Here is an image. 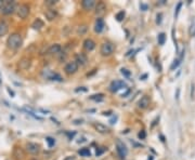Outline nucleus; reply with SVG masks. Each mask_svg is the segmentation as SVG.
I'll list each match as a JSON object with an SVG mask.
<instances>
[{"label": "nucleus", "instance_id": "obj_3", "mask_svg": "<svg viewBox=\"0 0 195 160\" xmlns=\"http://www.w3.org/2000/svg\"><path fill=\"white\" fill-rule=\"evenodd\" d=\"M16 3L14 1H10V0H7L3 1L1 9H0V12L3 15H11L16 11Z\"/></svg>", "mask_w": 195, "mask_h": 160}, {"label": "nucleus", "instance_id": "obj_4", "mask_svg": "<svg viewBox=\"0 0 195 160\" xmlns=\"http://www.w3.org/2000/svg\"><path fill=\"white\" fill-rule=\"evenodd\" d=\"M115 51V45H113L109 41H105L101 45V49H100V53L102 56H109L114 53Z\"/></svg>", "mask_w": 195, "mask_h": 160}, {"label": "nucleus", "instance_id": "obj_26", "mask_svg": "<svg viewBox=\"0 0 195 160\" xmlns=\"http://www.w3.org/2000/svg\"><path fill=\"white\" fill-rule=\"evenodd\" d=\"M103 94L102 93H100V94H95V95H92V96H90V100H92V101H97V102H101V101L103 100Z\"/></svg>", "mask_w": 195, "mask_h": 160}, {"label": "nucleus", "instance_id": "obj_11", "mask_svg": "<svg viewBox=\"0 0 195 160\" xmlns=\"http://www.w3.org/2000/svg\"><path fill=\"white\" fill-rule=\"evenodd\" d=\"M92 126H93V128L95 129V131H98L99 133H102V134H106V133L111 132L109 127L104 126V124L100 123V122H93Z\"/></svg>", "mask_w": 195, "mask_h": 160}, {"label": "nucleus", "instance_id": "obj_32", "mask_svg": "<svg viewBox=\"0 0 195 160\" xmlns=\"http://www.w3.org/2000/svg\"><path fill=\"white\" fill-rule=\"evenodd\" d=\"M105 152H106V148H105V147H99L97 149L95 155H97V157H99V156H101V155H102L103 153H105Z\"/></svg>", "mask_w": 195, "mask_h": 160}, {"label": "nucleus", "instance_id": "obj_27", "mask_svg": "<svg viewBox=\"0 0 195 160\" xmlns=\"http://www.w3.org/2000/svg\"><path fill=\"white\" fill-rule=\"evenodd\" d=\"M120 73H122V75L126 78H130V76H131V71L127 68H122L120 69Z\"/></svg>", "mask_w": 195, "mask_h": 160}, {"label": "nucleus", "instance_id": "obj_40", "mask_svg": "<svg viewBox=\"0 0 195 160\" xmlns=\"http://www.w3.org/2000/svg\"><path fill=\"white\" fill-rule=\"evenodd\" d=\"M74 123L75 124H79V123H82V120L80 119V120H75V121H74Z\"/></svg>", "mask_w": 195, "mask_h": 160}, {"label": "nucleus", "instance_id": "obj_44", "mask_svg": "<svg viewBox=\"0 0 195 160\" xmlns=\"http://www.w3.org/2000/svg\"><path fill=\"white\" fill-rule=\"evenodd\" d=\"M2 4H3V1H2V0H0V9H1Z\"/></svg>", "mask_w": 195, "mask_h": 160}, {"label": "nucleus", "instance_id": "obj_17", "mask_svg": "<svg viewBox=\"0 0 195 160\" xmlns=\"http://www.w3.org/2000/svg\"><path fill=\"white\" fill-rule=\"evenodd\" d=\"M56 15H58L56 10H54V9H52V8H49L48 10L45 11V16L48 21H53V19L56 17Z\"/></svg>", "mask_w": 195, "mask_h": 160}, {"label": "nucleus", "instance_id": "obj_8", "mask_svg": "<svg viewBox=\"0 0 195 160\" xmlns=\"http://www.w3.org/2000/svg\"><path fill=\"white\" fill-rule=\"evenodd\" d=\"M16 13L20 19H26V17L28 16V14H29V6H27V4L25 3L19 6L16 9Z\"/></svg>", "mask_w": 195, "mask_h": 160}, {"label": "nucleus", "instance_id": "obj_9", "mask_svg": "<svg viewBox=\"0 0 195 160\" xmlns=\"http://www.w3.org/2000/svg\"><path fill=\"white\" fill-rule=\"evenodd\" d=\"M124 87H127L126 82H124L122 80H114L109 84V90L112 92H117L120 89H124Z\"/></svg>", "mask_w": 195, "mask_h": 160}, {"label": "nucleus", "instance_id": "obj_42", "mask_svg": "<svg viewBox=\"0 0 195 160\" xmlns=\"http://www.w3.org/2000/svg\"><path fill=\"white\" fill-rule=\"evenodd\" d=\"M8 92H9V93L11 94V96H12V97H13V96H14V92H13V91H11L10 89H8Z\"/></svg>", "mask_w": 195, "mask_h": 160}, {"label": "nucleus", "instance_id": "obj_25", "mask_svg": "<svg viewBox=\"0 0 195 160\" xmlns=\"http://www.w3.org/2000/svg\"><path fill=\"white\" fill-rule=\"evenodd\" d=\"M46 142L48 143V146H49L50 148L53 147L54 144H55V140H54L53 137H51V136H47V137H46Z\"/></svg>", "mask_w": 195, "mask_h": 160}, {"label": "nucleus", "instance_id": "obj_12", "mask_svg": "<svg viewBox=\"0 0 195 160\" xmlns=\"http://www.w3.org/2000/svg\"><path fill=\"white\" fill-rule=\"evenodd\" d=\"M61 50H62V47H61V45H59V43H55V45H50V47L48 48L47 53H46V54H48V55L60 54L61 53Z\"/></svg>", "mask_w": 195, "mask_h": 160}, {"label": "nucleus", "instance_id": "obj_16", "mask_svg": "<svg viewBox=\"0 0 195 160\" xmlns=\"http://www.w3.org/2000/svg\"><path fill=\"white\" fill-rule=\"evenodd\" d=\"M95 0H82V6L85 9L86 11H90L92 10L95 6Z\"/></svg>", "mask_w": 195, "mask_h": 160}, {"label": "nucleus", "instance_id": "obj_45", "mask_svg": "<svg viewBox=\"0 0 195 160\" xmlns=\"http://www.w3.org/2000/svg\"><path fill=\"white\" fill-rule=\"evenodd\" d=\"M151 157V158H148V160H153V157L152 156H150Z\"/></svg>", "mask_w": 195, "mask_h": 160}, {"label": "nucleus", "instance_id": "obj_13", "mask_svg": "<svg viewBox=\"0 0 195 160\" xmlns=\"http://www.w3.org/2000/svg\"><path fill=\"white\" fill-rule=\"evenodd\" d=\"M150 103H151V98L148 97V95H144L142 96L139 102H138V107L141 109H146L150 106Z\"/></svg>", "mask_w": 195, "mask_h": 160}, {"label": "nucleus", "instance_id": "obj_10", "mask_svg": "<svg viewBox=\"0 0 195 160\" xmlns=\"http://www.w3.org/2000/svg\"><path fill=\"white\" fill-rule=\"evenodd\" d=\"M75 62L77 63L80 66H86L88 64V56L86 55L82 52H79V53L75 54Z\"/></svg>", "mask_w": 195, "mask_h": 160}, {"label": "nucleus", "instance_id": "obj_33", "mask_svg": "<svg viewBox=\"0 0 195 160\" xmlns=\"http://www.w3.org/2000/svg\"><path fill=\"white\" fill-rule=\"evenodd\" d=\"M45 3H46V6H54V4L58 3V1H56V0H47V1H45Z\"/></svg>", "mask_w": 195, "mask_h": 160}, {"label": "nucleus", "instance_id": "obj_28", "mask_svg": "<svg viewBox=\"0 0 195 160\" xmlns=\"http://www.w3.org/2000/svg\"><path fill=\"white\" fill-rule=\"evenodd\" d=\"M181 61H182V60H180V58H176V60L174 61V63L171 64V66H170V69H171V71H174L175 68H177V67H178L179 65H180Z\"/></svg>", "mask_w": 195, "mask_h": 160}, {"label": "nucleus", "instance_id": "obj_41", "mask_svg": "<svg viewBox=\"0 0 195 160\" xmlns=\"http://www.w3.org/2000/svg\"><path fill=\"white\" fill-rule=\"evenodd\" d=\"M112 114V111H104V113H103V115L104 116H109Z\"/></svg>", "mask_w": 195, "mask_h": 160}, {"label": "nucleus", "instance_id": "obj_20", "mask_svg": "<svg viewBox=\"0 0 195 160\" xmlns=\"http://www.w3.org/2000/svg\"><path fill=\"white\" fill-rule=\"evenodd\" d=\"M30 64H32V62H30L29 58H22V60L20 61L19 66H20V68H22V69H27L28 67L30 66Z\"/></svg>", "mask_w": 195, "mask_h": 160}, {"label": "nucleus", "instance_id": "obj_19", "mask_svg": "<svg viewBox=\"0 0 195 160\" xmlns=\"http://www.w3.org/2000/svg\"><path fill=\"white\" fill-rule=\"evenodd\" d=\"M9 32V24L6 21H0V37L7 35Z\"/></svg>", "mask_w": 195, "mask_h": 160}, {"label": "nucleus", "instance_id": "obj_15", "mask_svg": "<svg viewBox=\"0 0 195 160\" xmlns=\"http://www.w3.org/2000/svg\"><path fill=\"white\" fill-rule=\"evenodd\" d=\"M104 27H105V24H104V21H103L102 17L97 19L95 24V32H97V34H100V32H102L103 30H104Z\"/></svg>", "mask_w": 195, "mask_h": 160}, {"label": "nucleus", "instance_id": "obj_31", "mask_svg": "<svg viewBox=\"0 0 195 160\" xmlns=\"http://www.w3.org/2000/svg\"><path fill=\"white\" fill-rule=\"evenodd\" d=\"M181 6H182V2H178V4H177V6H176V11H175V17L178 16L179 12H180Z\"/></svg>", "mask_w": 195, "mask_h": 160}, {"label": "nucleus", "instance_id": "obj_24", "mask_svg": "<svg viewBox=\"0 0 195 160\" xmlns=\"http://www.w3.org/2000/svg\"><path fill=\"white\" fill-rule=\"evenodd\" d=\"M78 154H79L82 157H90V156H91L90 149H89V148H87V147L82 148V149H80L79 152H78Z\"/></svg>", "mask_w": 195, "mask_h": 160}, {"label": "nucleus", "instance_id": "obj_5", "mask_svg": "<svg viewBox=\"0 0 195 160\" xmlns=\"http://www.w3.org/2000/svg\"><path fill=\"white\" fill-rule=\"evenodd\" d=\"M78 68H79V65H78L75 61H72V62H69L66 65H65L64 71L66 75L71 76V75H74V74L77 73Z\"/></svg>", "mask_w": 195, "mask_h": 160}, {"label": "nucleus", "instance_id": "obj_37", "mask_svg": "<svg viewBox=\"0 0 195 160\" xmlns=\"http://www.w3.org/2000/svg\"><path fill=\"white\" fill-rule=\"evenodd\" d=\"M162 16H163V14H162V13L157 14V19H156V23H157V24H161V22H162Z\"/></svg>", "mask_w": 195, "mask_h": 160}, {"label": "nucleus", "instance_id": "obj_38", "mask_svg": "<svg viewBox=\"0 0 195 160\" xmlns=\"http://www.w3.org/2000/svg\"><path fill=\"white\" fill-rule=\"evenodd\" d=\"M76 133L75 132H73V133H69V132H66V135H69V140H72L74 137V135H75Z\"/></svg>", "mask_w": 195, "mask_h": 160}, {"label": "nucleus", "instance_id": "obj_21", "mask_svg": "<svg viewBox=\"0 0 195 160\" xmlns=\"http://www.w3.org/2000/svg\"><path fill=\"white\" fill-rule=\"evenodd\" d=\"M13 156H14V158L16 160H21L23 159L24 157V153H23V149H22L21 147H16L14 148V152H13Z\"/></svg>", "mask_w": 195, "mask_h": 160}, {"label": "nucleus", "instance_id": "obj_36", "mask_svg": "<svg viewBox=\"0 0 195 160\" xmlns=\"http://www.w3.org/2000/svg\"><path fill=\"white\" fill-rule=\"evenodd\" d=\"M140 9H141L142 11H146V10H148V4L141 3V4H140Z\"/></svg>", "mask_w": 195, "mask_h": 160}, {"label": "nucleus", "instance_id": "obj_39", "mask_svg": "<svg viewBox=\"0 0 195 160\" xmlns=\"http://www.w3.org/2000/svg\"><path fill=\"white\" fill-rule=\"evenodd\" d=\"M64 160H76V157L75 156H67Z\"/></svg>", "mask_w": 195, "mask_h": 160}, {"label": "nucleus", "instance_id": "obj_29", "mask_svg": "<svg viewBox=\"0 0 195 160\" xmlns=\"http://www.w3.org/2000/svg\"><path fill=\"white\" fill-rule=\"evenodd\" d=\"M165 41H166V35L164 32H162V34L158 35V43L161 45H163L165 43Z\"/></svg>", "mask_w": 195, "mask_h": 160}, {"label": "nucleus", "instance_id": "obj_14", "mask_svg": "<svg viewBox=\"0 0 195 160\" xmlns=\"http://www.w3.org/2000/svg\"><path fill=\"white\" fill-rule=\"evenodd\" d=\"M106 12V4L103 1H100L95 4V14L99 15V16H102V15L105 14Z\"/></svg>", "mask_w": 195, "mask_h": 160}, {"label": "nucleus", "instance_id": "obj_2", "mask_svg": "<svg viewBox=\"0 0 195 160\" xmlns=\"http://www.w3.org/2000/svg\"><path fill=\"white\" fill-rule=\"evenodd\" d=\"M41 76H42L43 79L47 80H51V81H59V82H62L63 81V77L60 75V74L55 73V71H51L49 68H45L42 71H41Z\"/></svg>", "mask_w": 195, "mask_h": 160}, {"label": "nucleus", "instance_id": "obj_43", "mask_svg": "<svg viewBox=\"0 0 195 160\" xmlns=\"http://www.w3.org/2000/svg\"><path fill=\"white\" fill-rule=\"evenodd\" d=\"M166 2H167V1H166V0H161V1L158 2V4H165Z\"/></svg>", "mask_w": 195, "mask_h": 160}, {"label": "nucleus", "instance_id": "obj_7", "mask_svg": "<svg viewBox=\"0 0 195 160\" xmlns=\"http://www.w3.org/2000/svg\"><path fill=\"white\" fill-rule=\"evenodd\" d=\"M25 149L28 154L37 155V154H39V152H40V145L37 143H34V142H28L25 146Z\"/></svg>", "mask_w": 195, "mask_h": 160}, {"label": "nucleus", "instance_id": "obj_30", "mask_svg": "<svg viewBox=\"0 0 195 160\" xmlns=\"http://www.w3.org/2000/svg\"><path fill=\"white\" fill-rule=\"evenodd\" d=\"M125 12L124 11H120V12H118L117 14H116V19H117L118 22H122V19H124V17H125Z\"/></svg>", "mask_w": 195, "mask_h": 160}, {"label": "nucleus", "instance_id": "obj_1", "mask_svg": "<svg viewBox=\"0 0 195 160\" xmlns=\"http://www.w3.org/2000/svg\"><path fill=\"white\" fill-rule=\"evenodd\" d=\"M23 45V38L19 32H13L7 39V47L11 50H19Z\"/></svg>", "mask_w": 195, "mask_h": 160}, {"label": "nucleus", "instance_id": "obj_34", "mask_svg": "<svg viewBox=\"0 0 195 160\" xmlns=\"http://www.w3.org/2000/svg\"><path fill=\"white\" fill-rule=\"evenodd\" d=\"M138 137H139L140 140H144L146 137V133H145V131H143L142 130L141 132H139V134H138Z\"/></svg>", "mask_w": 195, "mask_h": 160}, {"label": "nucleus", "instance_id": "obj_23", "mask_svg": "<svg viewBox=\"0 0 195 160\" xmlns=\"http://www.w3.org/2000/svg\"><path fill=\"white\" fill-rule=\"evenodd\" d=\"M87 32H88V26L87 25L78 26V28H77V35L78 36H82V35H85Z\"/></svg>", "mask_w": 195, "mask_h": 160}, {"label": "nucleus", "instance_id": "obj_35", "mask_svg": "<svg viewBox=\"0 0 195 160\" xmlns=\"http://www.w3.org/2000/svg\"><path fill=\"white\" fill-rule=\"evenodd\" d=\"M76 92H87L88 91V89H87V88H85V87H82V88H78V89H76L75 90Z\"/></svg>", "mask_w": 195, "mask_h": 160}, {"label": "nucleus", "instance_id": "obj_22", "mask_svg": "<svg viewBox=\"0 0 195 160\" xmlns=\"http://www.w3.org/2000/svg\"><path fill=\"white\" fill-rule=\"evenodd\" d=\"M32 27L34 28V29H36V30H39L41 27H43V22H42V19H35L34 23L32 24Z\"/></svg>", "mask_w": 195, "mask_h": 160}, {"label": "nucleus", "instance_id": "obj_6", "mask_svg": "<svg viewBox=\"0 0 195 160\" xmlns=\"http://www.w3.org/2000/svg\"><path fill=\"white\" fill-rule=\"evenodd\" d=\"M116 150H117V154L119 155V157L122 159H125V157L128 154V148L120 140L116 141Z\"/></svg>", "mask_w": 195, "mask_h": 160}, {"label": "nucleus", "instance_id": "obj_18", "mask_svg": "<svg viewBox=\"0 0 195 160\" xmlns=\"http://www.w3.org/2000/svg\"><path fill=\"white\" fill-rule=\"evenodd\" d=\"M82 45H84V49L87 50V51H92L95 48V42L90 38H87L86 40L84 41Z\"/></svg>", "mask_w": 195, "mask_h": 160}]
</instances>
